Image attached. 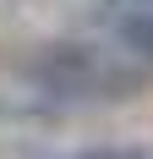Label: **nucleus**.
I'll return each instance as SVG.
<instances>
[{
    "label": "nucleus",
    "instance_id": "nucleus-1",
    "mask_svg": "<svg viewBox=\"0 0 153 159\" xmlns=\"http://www.w3.org/2000/svg\"><path fill=\"white\" fill-rule=\"evenodd\" d=\"M28 82H38L55 99H126L142 82V71L120 49L98 44H44L28 61Z\"/></svg>",
    "mask_w": 153,
    "mask_h": 159
},
{
    "label": "nucleus",
    "instance_id": "nucleus-2",
    "mask_svg": "<svg viewBox=\"0 0 153 159\" xmlns=\"http://www.w3.org/2000/svg\"><path fill=\"white\" fill-rule=\"evenodd\" d=\"M109 33H115L126 61L153 66V11H109Z\"/></svg>",
    "mask_w": 153,
    "mask_h": 159
},
{
    "label": "nucleus",
    "instance_id": "nucleus-3",
    "mask_svg": "<svg viewBox=\"0 0 153 159\" xmlns=\"http://www.w3.org/2000/svg\"><path fill=\"white\" fill-rule=\"evenodd\" d=\"M60 159H148L142 148H82V154H60Z\"/></svg>",
    "mask_w": 153,
    "mask_h": 159
},
{
    "label": "nucleus",
    "instance_id": "nucleus-4",
    "mask_svg": "<svg viewBox=\"0 0 153 159\" xmlns=\"http://www.w3.org/2000/svg\"><path fill=\"white\" fill-rule=\"evenodd\" d=\"M109 11H153V0H104Z\"/></svg>",
    "mask_w": 153,
    "mask_h": 159
}]
</instances>
